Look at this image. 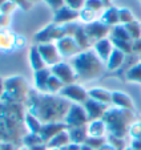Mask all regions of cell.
<instances>
[{"label": "cell", "instance_id": "1", "mask_svg": "<svg viewBox=\"0 0 141 150\" xmlns=\"http://www.w3.org/2000/svg\"><path fill=\"white\" fill-rule=\"evenodd\" d=\"M53 72L57 74V77H59L60 80H70L72 79V71H70V68L68 65H65V64H60V65H57V67H55L53 68ZM73 80V79H72Z\"/></svg>", "mask_w": 141, "mask_h": 150}, {"label": "cell", "instance_id": "2", "mask_svg": "<svg viewBox=\"0 0 141 150\" xmlns=\"http://www.w3.org/2000/svg\"><path fill=\"white\" fill-rule=\"evenodd\" d=\"M68 120H73V124L76 125H80V124H84L85 122V117H84V113L80 108L77 106H72L69 110V118Z\"/></svg>", "mask_w": 141, "mask_h": 150}, {"label": "cell", "instance_id": "3", "mask_svg": "<svg viewBox=\"0 0 141 150\" xmlns=\"http://www.w3.org/2000/svg\"><path fill=\"white\" fill-rule=\"evenodd\" d=\"M68 89H69V91L64 92L65 94H68V96L72 97V98L76 100V101H84L85 93L81 88H79V86H70V88H68Z\"/></svg>", "mask_w": 141, "mask_h": 150}, {"label": "cell", "instance_id": "4", "mask_svg": "<svg viewBox=\"0 0 141 150\" xmlns=\"http://www.w3.org/2000/svg\"><path fill=\"white\" fill-rule=\"evenodd\" d=\"M90 94H92L96 100H99V101H108V100H109V96H108L107 93H104V92H101V91H95Z\"/></svg>", "mask_w": 141, "mask_h": 150}]
</instances>
